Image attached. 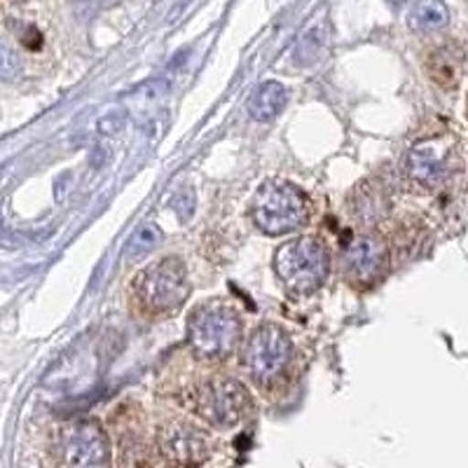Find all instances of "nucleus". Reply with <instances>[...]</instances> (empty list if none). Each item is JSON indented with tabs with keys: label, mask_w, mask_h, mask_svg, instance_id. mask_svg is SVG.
Listing matches in <instances>:
<instances>
[{
	"label": "nucleus",
	"mask_w": 468,
	"mask_h": 468,
	"mask_svg": "<svg viewBox=\"0 0 468 468\" xmlns=\"http://www.w3.org/2000/svg\"><path fill=\"white\" fill-rule=\"evenodd\" d=\"M330 270L325 246L314 237H298L286 241L274 256L279 282L295 295H309L324 286Z\"/></svg>",
	"instance_id": "3"
},
{
	"label": "nucleus",
	"mask_w": 468,
	"mask_h": 468,
	"mask_svg": "<svg viewBox=\"0 0 468 468\" xmlns=\"http://www.w3.org/2000/svg\"><path fill=\"white\" fill-rule=\"evenodd\" d=\"M19 73H22V61L5 40H0V80L12 82L19 78Z\"/></svg>",
	"instance_id": "15"
},
{
	"label": "nucleus",
	"mask_w": 468,
	"mask_h": 468,
	"mask_svg": "<svg viewBox=\"0 0 468 468\" xmlns=\"http://www.w3.org/2000/svg\"><path fill=\"white\" fill-rule=\"evenodd\" d=\"M241 340V319L228 303H204L187 321V342L204 361H223L237 351Z\"/></svg>",
	"instance_id": "1"
},
{
	"label": "nucleus",
	"mask_w": 468,
	"mask_h": 468,
	"mask_svg": "<svg viewBox=\"0 0 468 468\" xmlns=\"http://www.w3.org/2000/svg\"><path fill=\"white\" fill-rule=\"evenodd\" d=\"M447 22H450V10L442 0H417L415 5L410 7L408 24L412 31L431 33L445 28Z\"/></svg>",
	"instance_id": "12"
},
{
	"label": "nucleus",
	"mask_w": 468,
	"mask_h": 468,
	"mask_svg": "<svg viewBox=\"0 0 468 468\" xmlns=\"http://www.w3.org/2000/svg\"><path fill=\"white\" fill-rule=\"evenodd\" d=\"M160 450L171 463L181 468H197L211 454V442L207 433L186 421L166 424L160 431Z\"/></svg>",
	"instance_id": "9"
},
{
	"label": "nucleus",
	"mask_w": 468,
	"mask_h": 468,
	"mask_svg": "<svg viewBox=\"0 0 468 468\" xmlns=\"http://www.w3.org/2000/svg\"><path fill=\"white\" fill-rule=\"evenodd\" d=\"M408 174L421 187H438L447 178V162L433 145H420L408 154Z\"/></svg>",
	"instance_id": "10"
},
{
	"label": "nucleus",
	"mask_w": 468,
	"mask_h": 468,
	"mask_svg": "<svg viewBox=\"0 0 468 468\" xmlns=\"http://www.w3.org/2000/svg\"><path fill=\"white\" fill-rule=\"evenodd\" d=\"M160 239L162 232L157 225H144V228L127 241V246H124V256H127L129 261H139V258L148 256L150 250L160 244Z\"/></svg>",
	"instance_id": "14"
},
{
	"label": "nucleus",
	"mask_w": 468,
	"mask_h": 468,
	"mask_svg": "<svg viewBox=\"0 0 468 468\" xmlns=\"http://www.w3.org/2000/svg\"><path fill=\"white\" fill-rule=\"evenodd\" d=\"M325 45H328V36H325L324 27L309 28L303 37L295 45V52H292V58L298 61L300 66H312L316 64L325 52Z\"/></svg>",
	"instance_id": "13"
},
{
	"label": "nucleus",
	"mask_w": 468,
	"mask_h": 468,
	"mask_svg": "<svg viewBox=\"0 0 468 468\" xmlns=\"http://www.w3.org/2000/svg\"><path fill=\"white\" fill-rule=\"evenodd\" d=\"M292 356V342L286 330L277 324H262L250 333L244 345L246 370L258 387H274L286 373L288 363Z\"/></svg>",
	"instance_id": "4"
},
{
	"label": "nucleus",
	"mask_w": 468,
	"mask_h": 468,
	"mask_svg": "<svg viewBox=\"0 0 468 468\" xmlns=\"http://www.w3.org/2000/svg\"><path fill=\"white\" fill-rule=\"evenodd\" d=\"M388 253L387 246L375 234H361L351 239L345 249V271L351 283L373 286L387 274Z\"/></svg>",
	"instance_id": "8"
},
{
	"label": "nucleus",
	"mask_w": 468,
	"mask_h": 468,
	"mask_svg": "<svg viewBox=\"0 0 468 468\" xmlns=\"http://www.w3.org/2000/svg\"><path fill=\"white\" fill-rule=\"evenodd\" d=\"M253 408L249 388L232 378H211L195 388V410L208 424L229 429Z\"/></svg>",
	"instance_id": "6"
},
{
	"label": "nucleus",
	"mask_w": 468,
	"mask_h": 468,
	"mask_svg": "<svg viewBox=\"0 0 468 468\" xmlns=\"http://www.w3.org/2000/svg\"><path fill=\"white\" fill-rule=\"evenodd\" d=\"M307 213L309 207L304 192L288 181L262 183L250 204V218L261 232L270 237H282L303 228Z\"/></svg>",
	"instance_id": "2"
},
{
	"label": "nucleus",
	"mask_w": 468,
	"mask_h": 468,
	"mask_svg": "<svg viewBox=\"0 0 468 468\" xmlns=\"http://www.w3.org/2000/svg\"><path fill=\"white\" fill-rule=\"evenodd\" d=\"M288 103V91L282 82H262L249 99V112L258 122H270Z\"/></svg>",
	"instance_id": "11"
},
{
	"label": "nucleus",
	"mask_w": 468,
	"mask_h": 468,
	"mask_svg": "<svg viewBox=\"0 0 468 468\" xmlns=\"http://www.w3.org/2000/svg\"><path fill=\"white\" fill-rule=\"evenodd\" d=\"M388 5H394V7H399V5H403L405 0H387Z\"/></svg>",
	"instance_id": "16"
},
{
	"label": "nucleus",
	"mask_w": 468,
	"mask_h": 468,
	"mask_svg": "<svg viewBox=\"0 0 468 468\" xmlns=\"http://www.w3.org/2000/svg\"><path fill=\"white\" fill-rule=\"evenodd\" d=\"M190 277H187V267L181 258H162L153 262L141 271L136 292H139L141 303L154 312V314H165L174 309L183 307L186 300L190 298Z\"/></svg>",
	"instance_id": "5"
},
{
	"label": "nucleus",
	"mask_w": 468,
	"mask_h": 468,
	"mask_svg": "<svg viewBox=\"0 0 468 468\" xmlns=\"http://www.w3.org/2000/svg\"><path fill=\"white\" fill-rule=\"evenodd\" d=\"M58 462L64 468H111V441L101 424L80 420L58 436Z\"/></svg>",
	"instance_id": "7"
}]
</instances>
